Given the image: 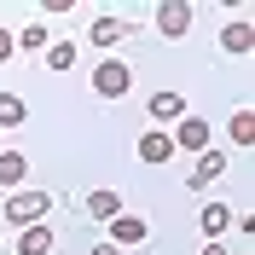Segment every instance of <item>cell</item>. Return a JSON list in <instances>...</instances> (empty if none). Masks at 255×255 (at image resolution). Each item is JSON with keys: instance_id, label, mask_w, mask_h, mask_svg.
I'll use <instances>...</instances> for the list:
<instances>
[{"instance_id": "obj_1", "label": "cell", "mask_w": 255, "mask_h": 255, "mask_svg": "<svg viewBox=\"0 0 255 255\" xmlns=\"http://www.w3.org/2000/svg\"><path fill=\"white\" fill-rule=\"evenodd\" d=\"M47 209H52V197H47V191H41V186H17L12 191V197H6V221H12V226H41V221H47Z\"/></svg>"}, {"instance_id": "obj_2", "label": "cell", "mask_w": 255, "mask_h": 255, "mask_svg": "<svg viewBox=\"0 0 255 255\" xmlns=\"http://www.w3.org/2000/svg\"><path fill=\"white\" fill-rule=\"evenodd\" d=\"M128 87H133V64H122V58H99L93 64V93L99 99H122Z\"/></svg>"}, {"instance_id": "obj_3", "label": "cell", "mask_w": 255, "mask_h": 255, "mask_svg": "<svg viewBox=\"0 0 255 255\" xmlns=\"http://www.w3.org/2000/svg\"><path fill=\"white\" fill-rule=\"evenodd\" d=\"M105 232H111V238L105 244H116V250H139L145 238H151V226H145V215H116V221H105Z\"/></svg>"}, {"instance_id": "obj_4", "label": "cell", "mask_w": 255, "mask_h": 255, "mask_svg": "<svg viewBox=\"0 0 255 255\" xmlns=\"http://www.w3.org/2000/svg\"><path fill=\"white\" fill-rule=\"evenodd\" d=\"M174 139V151H191V157H203L209 145H215V133H209V122L203 116H180V128L168 133Z\"/></svg>"}, {"instance_id": "obj_5", "label": "cell", "mask_w": 255, "mask_h": 255, "mask_svg": "<svg viewBox=\"0 0 255 255\" xmlns=\"http://www.w3.org/2000/svg\"><path fill=\"white\" fill-rule=\"evenodd\" d=\"M221 174H226V151H221V145H209L203 157L191 162V174H186V186H191V191H197V186H215V180H221Z\"/></svg>"}, {"instance_id": "obj_6", "label": "cell", "mask_w": 255, "mask_h": 255, "mask_svg": "<svg viewBox=\"0 0 255 255\" xmlns=\"http://www.w3.org/2000/svg\"><path fill=\"white\" fill-rule=\"evenodd\" d=\"M133 151H139V162H145V168H157V162H168V157H174V139H168L162 128H151V133H139V145H133Z\"/></svg>"}, {"instance_id": "obj_7", "label": "cell", "mask_w": 255, "mask_h": 255, "mask_svg": "<svg viewBox=\"0 0 255 255\" xmlns=\"http://www.w3.org/2000/svg\"><path fill=\"white\" fill-rule=\"evenodd\" d=\"M157 29L168 35V41L186 35V29H191V6H186V0H162V6H157Z\"/></svg>"}, {"instance_id": "obj_8", "label": "cell", "mask_w": 255, "mask_h": 255, "mask_svg": "<svg viewBox=\"0 0 255 255\" xmlns=\"http://www.w3.org/2000/svg\"><path fill=\"white\" fill-rule=\"evenodd\" d=\"M197 226L209 232V244H221V232H232V209L226 203H203L197 209Z\"/></svg>"}, {"instance_id": "obj_9", "label": "cell", "mask_w": 255, "mask_h": 255, "mask_svg": "<svg viewBox=\"0 0 255 255\" xmlns=\"http://www.w3.org/2000/svg\"><path fill=\"white\" fill-rule=\"evenodd\" d=\"M87 215H93V221H116V215H122V197H116L111 186L87 191Z\"/></svg>"}, {"instance_id": "obj_10", "label": "cell", "mask_w": 255, "mask_h": 255, "mask_svg": "<svg viewBox=\"0 0 255 255\" xmlns=\"http://www.w3.org/2000/svg\"><path fill=\"white\" fill-rule=\"evenodd\" d=\"M122 35H128V17H99L93 29H87V41H93V47H116Z\"/></svg>"}, {"instance_id": "obj_11", "label": "cell", "mask_w": 255, "mask_h": 255, "mask_svg": "<svg viewBox=\"0 0 255 255\" xmlns=\"http://www.w3.org/2000/svg\"><path fill=\"white\" fill-rule=\"evenodd\" d=\"M17 255H52V232L47 226H23L17 232Z\"/></svg>"}, {"instance_id": "obj_12", "label": "cell", "mask_w": 255, "mask_h": 255, "mask_svg": "<svg viewBox=\"0 0 255 255\" xmlns=\"http://www.w3.org/2000/svg\"><path fill=\"white\" fill-rule=\"evenodd\" d=\"M151 116L157 122H180L186 116V93H151Z\"/></svg>"}, {"instance_id": "obj_13", "label": "cell", "mask_w": 255, "mask_h": 255, "mask_svg": "<svg viewBox=\"0 0 255 255\" xmlns=\"http://www.w3.org/2000/svg\"><path fill=\"white\" fill-rule=\"evenodd\" d=\"M23 174H29V157L23 151H0V186H23Z\"/></svg>"}, {"instance_id": "obj_14", "label": "cell", "mask_w": 255, "mask_h": 255, "mask_svg": "<svg viewBox=\"0 0 255 255\" xmlns=\"http://www.w3.org/2000/svg\"><path fill=\"white\" fill-rule=\"evenodd\" d=\"M12 47H23V52L35 58V52H47V47H52V35H47V23H29V29H17V35H12Z\"/></svg>"}, {"instance_id": "obj_15", "label": "cell", "mask_w": 255, "mask_h": 255, "mask_svg": "<svg viewBox=\"0 0 255 255\" xmlns=\"http://www.w3.org/2000/svg\"><path fill=\"white\" fill-rule=\"evenodd\" d=\"M221 52H232V58H244V52H250V23H244V17L221 29Z\"/></svg>"}, {"instance_id": "obj_16", "label": "cell", "mask_w": 255, "mask_h": 255, "mask_svg": "<svg viewBox=\"0 0 255 255\" xmlns=\"http://www.w3.org/2000/svg\"><path fill=\"white\" fill-rule=\"evenodd\" d=\"M23 116H29V105L17 93H0V128H23Z\"/></svg>"}, {"instance_id": "obj_17", "label": "cell", "mask_w": 255, "mask_h": 255, "mask_svg": "<svg viewBox=\"0 0 255 255\" xmlns=\"http://www.w3.org/2000/svg\"><path fill=\"white\" fill-rule=\"evenodd\" d=\"M47 70H58V76L76 70V41H52V47H47Z\"/></svg>"}, {"instance_id": "obj_18", "label": "cell", "mask_w": 255, "mask_h": 255, "mask_svg": "<svg viewBox=\"0 0 255 255\" xmlns=\"http://www.w3.org/2000/svg\"><path fill=\"white\" fill-rule=\"evenodd\" d=\"M226 133H232V145H255V116H250V111H238L232 122H226Z\"/></svg>"}, {"instance_id": "obj_19", "label": "cell", "mask_w": 255, "mask_h": 255, "mask_svg": "<svg viewBox=\"0 0 255 255\" xmlns=\"http://www.w3.org/2000/svg\"><path fill=\"white\" fill-rule=\"evenodd\" d=\"M12 52H17V47H12V29H6V23H0V64L12 58Z\"/></svg>"}, {"instance_id": "obj_20", "label": "cell", "mask_w": 255, "mask_h": 255, "mask_svg": "<svg viewBox=\"0 0 255 255\" xmlns=\"http://www.w3.org/2000/svg\"><path fill=\"white\" fill-rule=\"evenodd\" d=\"M87 255H122V250H116V244H93Z\"/></svg>"}, {"instance_id": "obj_21", "label": "cell", "mask_w": 255, "mask_h": 255, "mask_svg": "<svg viewBox=\"0 0 255 255\" xmlns=\"http://www.w3.org/2000/svg\"><path fill=\"white\" fill-rule=\"evenodd\" d=\"M203 255H226V250H221V244H203Z\"/></svg>"}]
</instances>
